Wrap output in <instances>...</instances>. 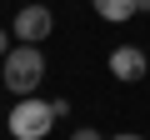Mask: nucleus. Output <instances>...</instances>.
I'll return each instance as SVG.
<instances>
[{"label":"nucleus","instance_id":"nucleus-1","mask_svg":"<svg viewBox=\"0 0 150 140\" xmlns=\"http://www.w3.org/2000/svg\"><path fill=\"white\" fill-rule=\"evenodd\" d=\"M65 110H70L65 100H40V95H15V105H10L5 125H10V135H15V140H45V135L55 130V120H60Z\"/></svg>","mask_w":150,"mask_h":140},{"label":"nucleus","instance_id":"nucleus-2","mask_svg":"<svg viewBox=\"0 0 150 140\" xmlns=\"http://www.w3.org/2000/svg\"><path fill=\"white\" fill-rule=\"evenodd\" d=\"M40 80H45V55H40V45H10L5 50V60H0V85H5L10 95H35L40 90Z\"/></svg>","mask_w":150,"mask_h":140},{"label":"nucleus","instance_id":"nucleus-3","mask_svg":"<svg viewBox=\"0 0 150 140\" xmlns=\"http://www.w3.org/2000/svg\"><path fill=\"white\" fill-rule=\"evenodd\" d=\"M50 30H55V15H50V5H40V0H35V5H20L15 20H10V35L20 45H40Z\"/></svg>","mask_w":150,"mask_h":140},{"label":"nucleus","instance_id":"nucleus-4","mask_svg":"<svg viewBox=\"0 0 150 140\" xmlns=\"http://www.w3.org/2000/svg\"><path fill=\"white\" fill-rule=\"evenodd\" d=\"M145 70H150V60H145L140 45H115V50H110V75H115L120 85H140Z\"/></svg>","mask_w":150,"mask_h":140},{"label":"nucleus","instance_id":"nucleus-5","mask_svg":"<svg viewBox=\"0 0 150 140\" xmlns=\"http://www.w3.org/2000/svg\"><path fill=\"white\" fill-rule=\"evenodd\" d=\"M95 5V15L105 20V25H125V20H135V0H90Z\"/></svg>","mask_w":150,"mask_h":140},{"label":"nucleus","instance_id":"nucleus-6","mask_svg":"<svg viewBox=\"0 0 150 140\" xmlns=\"http://www.w3.org/2000/svg\"><path fill=\"white\" fill-rule=\"evenodd\" d=\"M70 140H105V135H100V130H90V125H80V130H75Z\"/></svg>","mask_w":150,"mask_h":140},{"label":"nucleus","instance_id":"nucleus-7","mask_svg":"<svg viewBox=\"0 0 150 140\" xmlns=\"http://www.w3.org/2000/svg\"><path fill=\"white\" fill-rule=\"evenodd\" d=\"M10 45H15V35H10L5 25H0V60H5V50H10Z\"/></svg>","mask_w":150,"mask_h":140},{"label":"nucleus","instance_id":"nucleus-8","mask_svg":"<svg viewBox=\"0 0 150 140\" xmlns=\"http://www.w3.org/2000/svg\"><path fill=\"white\" fill-rule=\"evenodd\" d=\"M110 140H145V135H135V130H125V135H110Z\"/></svg>","mask_w":150,"mask_h":140},{"label":"nucleus","instance_id":"nucleus-9","mask_svg":"<svg viewBox=\"0 0 150 140\" xmlns=\"http://www.w3.org/2000/svg\"><path fill=\"white\" fill-rule=\"evenodd\" d=\"M145 10H150V0H135V15H145Z\"/></svg>","mask_w":150,"mask_h":140}]
</instances>
